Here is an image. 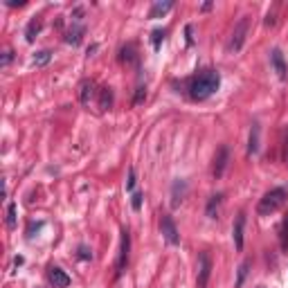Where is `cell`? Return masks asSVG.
<instances>
[{
    "label": "cell",
    "instance_id": "obj_1",
    "mask_svg": "<svg viewBox=\"0 0 288 288\" xmlns=\"http://www.w3.org/2000/svg\"><path fill=\"white\" fill-rule=\"evenodd\" d=\"M220 86V74L216 70H202L189 81V97L192 99H207L218 90Z\"/></svg>",
    "mask_w": 288,
    "mask_h": 288
},
{
    "label": "cell",
    "instance_id": "obj_2",
    "mask_svg": "<svg viewBox=\"0 0 288 288\" xmlns=\"http://www.w3.org/2000/svg\"><path fill=\"white\" fill-rule=\"evenodd\" d=\"M286 200H288L286 189L274 187V189H270L268 194H264V198H261L259 205H256V212H259L261 216H268V214H272V212H277Z\"/></svg>",
    "mask_w": 288,
    "mask_h": 288
},
{
    "label": "cell",
    "instance_id": "obj_3",
    "mask_svg": "<svg viewBox=\"0 0 288 288\" xmlns=\"http://www.w3.org/2000/svg\"><path fill=\"white\" fill-rule=\"evenodd\" d=\"M248 27H250V16H243L241 20L236 22L234 27L232 36H230V43H228V52L236 54L238 50L243 48V40H246V34H248Z\"/></svg>",
    "mask_w": 288,
    "mask_h": 288
},
{
    "label": "cell",
    "instance_id": "obj_4",
    "mask_svg": "<svg viewBox=\"0 0 288 288\" xmlns=\"http://www.w3.org/2000/svg\"><path fill=\"white\" fill-rule=\"evenodd\" d=\"M128 252H130V234L128 230H122V243H120V254H117V277L126 270L128 266Z\"/></svg>",
    "mask_w": 288,
    "mask_h": 288
},
{
    "label": "cell",
    "instance_id": "obj_5",
    "mask_svg": "<svg viewBox=\"0 0 288 288\" xmlns=\"http://www.w3.org/2000/svg\"><path fill=\"white\" fill-rule=\"evenodd\" d=\"M160 228H162V236L166 238V243H169V246H178V243H180V234H178V228H176L174 218H171L169 214L162 216Z\"/></svg>",
    "mask_w": 288,
    "mask_h": 288
},
{
    "label": "cell",
    "instance_id": "obj_6",
    "mask_svg": "<svg viewBox=\"0 0 288 288\" xmlns=\"http://www.w3.org/2000/svg\"><path fill=\"white\" fill-rule=\"evenodd\" d=\"M198 261H200V268H198V288H205L207 282H210V274H212V261L207 252H200L198 254Z\"/></svg>",
    "mask_w": 288,
    "mask_h": 288
},
{
    "label": "cell",
    "instance_id": "obj_7",
    "mask_svg": "<svg viewBox=\"0 0 288 288\" xmlns=\"http://www.w3.org/2000/svg\"><path fill=\"white\" fill-rule=\"evenodd\" d=\"M228 160H230V148L223 144V146H220L218 151H216V156H214V169H212L214 178H220V176L225 174V166H228Z\"/></svg>",
    "mask_w": 288,
    "mask_h": 288
},
{
    "label": "cell",
    "instance_id": "obj_8",
    "mask_svg": "<svg viewBox=\"0 0 288 288\" xmlns=\"http://www.w3.org/2000/svg\"><path fill=\"white\" fill-rule=\"evenodd\" d=\"M270 63H272V68H274V72H277L279 79H286V76H288V66H286V61H284L282 50L274 48L272 52H270Z\"/></svg>",
    "mask_w": 288,
    "mask_h": 288
},
{
    "label": "cell",
    "instance_id": "obj_9",
    "mask_svg": "<svg viewBox=\"0 0 288 288\" xmlns=\"http://www.w3.org/2000/svg\"><path fill=\"white\" fill-rule=\"evenodd\" d=\"M243 228H246V214L241 212L232 228V238H234V248H236V250H243Z\"/></svg>",
    "mask_w": 288,
    "mask_h": 288
},
{
    "label": "cell",
    "instance_id": "obj_10",
    "mask_svg": "<svg viewBox=\"0 0 288 288\" xmlns=\"http://www.w3.org/2000/svg\"><path fill=\"white\" fill-rule=\"evenodd\" d=\"M48 277H50V282L54 284V288H68V286H70V277H68L61 268H56V266H54V268H50Z\"/></svg>",
    "mask_w": 288,
    "mask_h": 288
},
{
    "label": "cell",
    "instance_id": "obj_11",
    "mask_svg": "<svg viewBox=\"0 0 288 288\" xmlns=\"http://www.w3.org/2000/svg\"><path fill=\"white\" fill-rule=\"evenodd\" d=\"M171 196H174V200H171V205L178 207L180 202L184 200V196H187V182L184 180H176L174 187H171Z\"/></svg>",
    "mask_w": 288,
    "mask_h": 288
},
{
    "label": "cell",
    "instance_id": "obj_12",
    "mask_svg": "<svg viewBox=\"0 0 288 288\" xmlns=\"http://www.w3.org/2000/svg\"><path fill=\"white\" fill-rule=\"evenodd\" d=\"M94 81H84V84L79 86V102L84 104V106H88L90 104V99L94 97Z\"/></svg>",
    "mask_w": 288,
    "mask_h": 288
},
{
    "label": "cell",
    "instance_id": "obj_13",
    "mask_svg": "<svg viewBox=\"0 0 288 288\" xmlns=\"http://www.w3.org/2000/svg\"><path fill=\"white\" fill-rule=\"evenodd\" d=\"M40 30H43V20H40V18H32L30 25H27V30H25V40H27V43H34Z\"/></svg>",
    "mask_w": 288,
    "mask_h": 288
},
{
    "label": "cell",
    "instance_id": "obj_14",
    "mask_svg": "<svg viewBox=\"0 0 288 288\" xmlns=\"http://www.w3.org/2000/svg\"><path fill=\"white\" fill-rule=\"evenodd\" d=\"M174 9V0H164V2H153L151 12H148V18H160L164 16L166 12H171Z\"/></svg>",
    "mask_w": 288,
    "mask_h": 288
},
{
    "label": "cell",
    "instance_id": "obj_15",
    "mask_svg": "<svg viewBox=\"0 0 288 288\" xmlns=\"http://www.w3.org/2000/svg\"><path fill=\"white\" fill-rule=\"evenodd\" d=\"M279 248L284 252H288V212L284 214V220L279 225Z\"/></svg>",
    "mask_w": 288,
    "mask_h": 288
},
{
    "label": "cell",
    "instance_id": "obj_16",
    "mask_svg": "<svg viewBox=\"0 0 288 288\" xmlns=\"http://www.w3.org/2000/svg\"><path fill=\"white\" fill-rule=\"evenodd\" d=\"M81 36H84V27H81V25L70 27V30H68V34H66V43L79 45V43H81Z\"/></svg>",
    "mask_w": 288,
    "mask_h": 288
},
{
    "label": "cell",
    "instance_id": "obj_17",
    "mask_svg": "<svg viewBox=\"0 0 288 288\" xmlns=\"http://www.w3.org/2000/svg\"><path fill=\"white\" fill-rule=\"evenodd\" d=\"M259 133H261V128H259V124H252V130H250V144H248V153H256L259 151Z\"/></svg>",
    "mask_w": 288,
    "mask_h": 288
},
{
    "label": "cell",
    "instance_id": "obj_18",
    "mask_svg": "<svg viewBox=\"0 0 288 288\" xmlns=\"http://www.w3.org/2000/svg\"><path fill=\"white\" fill-rule=\"evenodd\" d=\"M220 202H223V194H216V196L210 198V202H207V216H210V218H216Z\"/></svg>",
    "mask_w": 288,
    "mask_h": 288
},
{
    "label": "cell",
    "instance_id": "obj_19",
    "mask_svg": "<svg viewBox=\"0 0 288 288\" xmlns=\"http://www.w3.org/2000/svg\"><path fill=\"white\" fill-rule=\"evenodd\" d=\"M110 106H112V90L102 88L99 90V108H102V110H108Z\"/></svg>",
    "mask_w": 288,
    "mask_h": 288
},
{
    "label": "cell",
    "instance_id": "obj_20",
    "mask_svg": "<svg viewBox=\"0 0 288 288\" xmlns=\"http://www.w3.org/2000/svg\"><path fill=\"white\" fill-rule=\"evenodd\" d=\"M120 61H122V63H130V61H135V45H133V43L124 45V48L120 50Z\"/></svg>",
    "mask_w": 288,
    "mask_h": 288
},
{
    "label": "cell",
    "instance_id": "obj_21",
    "mask_svg": "<svg viewBox=\"0 0 288 288\" xmlns=\"http://www.w3.org/2000/svg\"><path fill=\"white\" fill-rule=\"evenodd\" d=\"M248 268H250V261H243L241 266H238V274H236V288H241L243 286V282H246V277H248Z\"/></svg>",
    "mask_w": 288,
    "mask_h": 288
},
{
    "label": "cell",
    "instance_id": "obj_22",
    "mask_svg": "<svg viewBox=\"0 0 288 288\" xmlns=\"http://www.w3.org/2000/svg\"><path fill=\"white\" fill-rule=\"evenodd\" d=\"M7 228H16V205L14 202H9L7 205Z\"/></svg>",
    "mask_w": 288,
    "mask_h": 288
},
{
    "label": "cell",
    "instance_id": "obj_23",
    "mask_svg": "<svg viewBox=\"0 0 288 288\" xmlns=\"http://www.w3.org/2000/svg\"><path fill=\"white\" fill-rule=\"evenodd\" d=\"M50 58H52V52H48V50H43V52H36L34 63H36V66H45V63H50Z\"/></svg>",
    "mask_w": 288,
    "mask_h": 288
},
{
    "label": "cell",
    "instance_id": "obj_24",
    "mask_svg": "<svg viewBox=\"0 0 288 288\" xmlns=\"http://www.w3.org/2000/svg\"><path fill=\"white\" fill-rule=\"evenodd\" d=\"M164 36H166V30H153V34H151L153 48H160V43L164 40Z\"/></svg>",
    "mask_w": 288,
    "mask_h": 288
},
{
    "label": "cell",
    "instance_id": "obj_25",
    "mask_svg": "<svg viewBox=\"0 0 288 288\" xmlns=\"http://www.w3.org/2000/svg\"><path fill=\"white\" fill-rule=\"evenodd\" d=\"M144 99H146V88H138V92H135V97H133V106H140Z\"/></svg>",
    "mask_w": 288,
    "mask_h": 288
},
{
    "label": "cell",
    "instance_id": "obj_26",
    "mask_svg": "<svg viewBox=\"0 0 288 288\" xmlns=\"http://www.w3.org/2000/svg\"><path fill=\"white\" fill-rule=\"evenodd\" d=\"M79 259H92V250L88 246H79V252H76Z\"/></svg>",
    "mask_w": 288,
    "mask_h": 288
},
{
    "label": "cell",
    "instance_id": "obj_27",
    "mask_svg": "<svg viewBox=\"0 0 288 288\" xmlns=\"http://www.w3.org/2000/svg\"><path fill=\"white\" fill-rule=\"evenodd\" d=\"M142 198H144V196H142L140 192H135V194H133V198H130V205H133V210H135V212H138L140 207H142Z\"/></svg>",
    "mask_w": 288,
    "mask_h": 288
},
{
    "label": "cell",
    "instance_id": "obj_28",
    "mask_svg": "<svg viewBox=\"0 0 288 288\" xmlns=\"http://www.w3.org/2000/svg\"><path fill=\"white\" fill-rule=\"evenodd\" d=\"M135 187V169L128 171V180H126V192H133Z\"/></svg>",
    "mask_w": 288,
    "mask_h": 288
},
{
    "label": "cell",
    "instance_id": "obj_29",
    "mask_svg": "<svg viewBox=\"0 0 288 288\" xmlns=\"http://www.w3.org/2000/svg\"><path fill=\"white\" fill-rule=\"evenodd\" d=\"M12 58H14V52H12V50H7V52L2 54V61H0V66H2V68H7L9 63H12Z\"/></svg>",
    "mask_w": 288,
    "mask_h": 288
},
{
    "label": "cell",
    "instance_id": "obj_30",
    "mask_svg": "<svg viewBox=\"0 0 288 288\" xmlns=\"http://www.w3.org/2000/svg\"><path fill=\"white\" fill-rule=\"evenodd\" d=\"M184 34H187V43L194 45V36H192V25H187V30H184Z\"/></svg>",
    "mask_w": 288,
    "mask_h": 288
},
{
    "label": "cell",
    "instance_id": "obj_31",
    "mask_svg": "<svg viewBox=\"0 0 288 288\" xmlns=\"http://www.w3.org/2000/svg\"><path fill=\"white\" fill-rule=\"evenodd\" d=\"M4 4H7V7H22L25 2H22V0H20V2H16V0H7Z\"/></svg>",
    "mask_w": 288,
    "mask_h": 288
},
{
    "label": "cell",
    "instance_id": "obj_32",
    "mask_svg": "<svg viewBox=\"0 0 288 288\" xmlns=\"http://www.w3.org/2000/svg\"><path fill=\"white\" fill-rule=\"evenodd\" d=\"M200 9H202V12H210V9H212V2H205Z\"/></svg>",
    "mask_w": 288,
    "mask_h": 288
},
{
    "label": "cell",
    "instance_id": "obj_33",
    "mask_svg": "<svg viewBox=\"0 0 288 288\" xmlns=\"http://www.w3.org/2000/svg\"><path fill=\"white\" fill-rule=\"evenodd\" d=\"M286 164H288V151H286Z\"/></svg>",
    "mask_w": 288,
    "mask_h": 288
}]
</instances>
